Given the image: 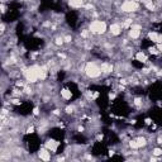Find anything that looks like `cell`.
Masks as SVG:
<instances>
[{"mask_svg":"<svg viewBox=\"0 0 162 162\" xmlns=\"http://www.w3.org/2000/svg\"><path fill=\"white\" fill-rule=\"evenodd\" d=\"M39 67L41 65H32L29 67H23L22 75L29 84H36L39 80Z\"/></svg>","mask_w":162,"mask_h":162,"instance_id":"6da1fadb","label":"cell"},{"mask_svg":"<svg viewBox=\"0 0 162 162\" xmlns=\"http://www.w3.org/2000/svg\"><path fill=\"white\" fill-rule=\"evenodd\" d=\"M88 29L90 30V33L94 36H103V34H105V32L108 30V24L105 20L94 19L89 23Z\"/></svg>","mask_w":162,"mask_h":162,"instance_id":"7a4b0ae2","label":"cell"},{"mask_svg":"<svg viewBox=\"0 0 162 162\" xmlns=\"http://www.w3.org/2000/svg\"><path fill=\"white\" fill-rule=\"evenodd\" d=\"M84 72H85V75H86V77H88V79H99L103 75L101 67L96 62H94V61H90V62L85 63Z\"/></svg>","mask_w":162,"mask_h":162,"instance_id":"3957f363","label":"cell"},{"mask_svg":"<svg viewBox=\"0 0 162 162\" xmlns=\"http://www.w3.org/2000/svg\"><path fill=\"white\" fill-rule=\"evenodd\" d=\"M141 9V5H139L138 1L136 0H124V1L120 4L119 10L122 13H127V14H132L136 13Z\"/></svg>","mask_w":162,"mask_h":162,"instance_id":"277c9868","label":"cell"},{"mask_svg":"<svg viewBox=\"0 0 162 162\" xmlns=\"http://www.w3.org/2000/svg\"><path fill=\"white\" fill-rule=\"evenodd\" d=\"M142 34V25L141 24H132L131 25V28H129L128 30V36H129V38H132V39H138L139 37H141Z\"/></svg>","mask_w":162,"mask_h":162,"instance_id":"5b68a950","label":"cell"},{"mask_svg":"<svg viewBox=\"0 0 162 162\" xmlns=\"http://www.w3.org/2000/svg\"><path fill=\"white\" fill-rule=\"evenodd\" d=\"M123 24L119 23V22H114V23H111L109 25V33L110 36L113 37H118V36H120L122 34V32H123Z\"/></svg>","mask_w":162,"mask_h":162,"instance_id":"8992f818","label":"cell"},{"mask_svg":"<svg viewBox=\"0 0 162 162\" xmlns=\"http://www.w3.org/2000/svg\"><path fill=\"white\" fill-rule=\"evenodd\" d=\"M58 146H60V142L56 141V139H53V138H48L47 141L45 142V147L47 149H50L52 153H56L57 152Z\"/></svg>","mask_w":162,"mask_h":162,"instance_id":"52a82bcc","label":"cell"},{"mask_svg":"<svg viewBox=\"0 0 162 162\" xmlns=\"http://www.w3.org/2000/svg\"><path fill=\"white\" fill-rule=\"evenodd\" d=\"M51 151L50 149H47L46 147H43V148H41L39 151H38V158L39 160H42V161H51V158H52V156H51Z\"/></svg>","mask_w":162,"mask_h":162,"instance_id":"ba28073f","label":"cell"},{"mask_svg":"<svg viewBox=\"0 0 162 162\" xmlns=\"http://www.w3.org/2000/svg\"><path fill=\"white\" fill-rule=\"evenodd\" d=\"M86 1H88V0H67L68 5H70L71 8H74V9H80V8H82L84 5L86 4Z\"/></svg>","mask_w":162,"mask_h":162,"instance_id":"9c48e42d","label":"cell"},{"mask_svg":"<svg viewBox=\"0 0 162 162\" xmlns=\"http://www.w3.org/2000/svg\"><path fill=\"white\" fill-rule=\"evenodd\" d=\"M134 58H136V61L141 62V63H147L148 62V56L146 55L144 51H138L136 53V56H134Z\"/></svg>","mask_w":162,"mask_h":162,"instance_id":"30bf717a","label":"cell"},{"mask_svg":"<svg viewBox=\"0 0 162 162\" xmlns=\"http://www.w3.org/2000/svg\"><path fill=\"white\" fill-rule=\"evenodd\" d=\"M100 67H101V72L105 74V75L111 74L113 70H114V67H113V65H111L110 62H103V63L100 65Z\"/></svg>","mask_w":162,"mask_h":162,"instance_id":"8fae6325","label":"cell"},{"mask_svg":"<svg viewBox=\"0 0 162 162\" xmlns=\"http://www.w3.org/2000/svg\"><path fill=\"white\" fill-rule=\"evenodd\" d=\"M60 94H61V98L63 99V100H71V98H72V93H71V90L70 89H66V88H63V89H61V91H60Z\"/></svg>","mask_w":162,"mask_h":162,"instance_id":"7c38bea8","label":"cell"},{"mask_svg":"<svg viewBox=\"0 0 162 162\" xmlns=\"http://www.w3.org/2000/svg\"><path fill=\"white\" fill-rule=\"evenodd\" d=\"M136 139V142L138 144V148H142V147H146V146L148 144V141H147V138L146 137H142V136H139L137 138H134Z\"/></svg>","mask_w":162,"mask_h":162,"instance_id":"4fadbf2b","label":"cell"},{"mask_svg":"<svg viewBox=\"0 0 162 162\" xmlns=\"http://www.w3.org/2000/svg\"><path fill=\"white\" fill-rule=\"evenodd\" d=\"M63 43H65V38H63L62 36H60V37H56V39H55V45H56L57 47L63 46Z\"/></svg>","mask_w":162,"mask_h":162,"instance_id":"5bb4252c","label":"cell"},{"mask_svg":"<svg viewBox=\"0 0 162 162\" xmlns=\"http://www.w3.org/2000/svg\"><path fill=\"white\" fill-rule=\"evenodd\" d=\"M151 153H152V156H155V157H160V156H162V149L161 148H153Z\"/></svg>","mask_w":162,"mask_h":162,"instance_id":"9a60e30c","label":"cell"},{"mask_svg":"<svg viewBox=\"0 0 162 162\" xmlns=\"http://www.w3.org/2000/svg\"><path fill=\"white\" fill-rule=\"evenodd\" d=\"M148 52L151 53V55H160V51H158V48L157 47H149L148 48Z\"/></svg>","mask_w":162,"mask_h":162,"instance_id":"2e32d148","label":"cell"},{"mask_svg":"<svg viewBox=\"0 0 162 162\" xmlns=\"http://www.w3.org/2000/svg\"><path fill=\"white\" fill-rule=\"evenodd\" d=\"M134 105L138 106V108H141L143 105V99L142 98H136V99H134Z\"/></svg>","mask_w":162,"mask_h":162,"instance_id":"e0dca14e","label":"cell"},{"mask_svg":"<svg viewBox=\"0 0 162 162\" xmlns=\"http://www.w3.org/2000/svg\"><path fill=\"white\" fill-rule=\"evenodd\" d=\"M65 111H66L67 114H74V113H75V106L74 105H68V106H66Z\"/></svg>","mask_w":162,"mask_h":162,"instance_id":"ac0fdd59","label":"cell"},{"mask_svg":"<svg viewBox=\"0 0 162 162\" xmlns=\"http://www.w3.org/2000/svg\"><path fill=\"white\" fill-rule=\"evenodd\" d=\"M65 43H71L72 42V37L71 36H65Z\"/></svg>","mask_w":162,"mask_h":162,"instance_id":"d6986e66","label":"cell"},{"mask_svg":"<svg viewBox=\"0 0 162 162\" xmlns=\"http://www.w3.org/2000/svg\"><path fill=\"white\" fill-rule=\"evenodd\" d=\"M10 103H12V104H14V105H20V100L19 99H12V100H10Z\"/></svg>","mask_w":162,"mask_h":162,"instance_id":"ffe728a7","label":"cell"},{"mask_svg":"<svg viewBox=\"0 0 162 162\" xmlns=\"http://www.w3.org/2000/svg\"><path fill=\"white\" fill-rule=\"evenodd\" d=\"M34 126H32V127H28V129H27V133L28 134H32V133H34Z\"/></svg>","mask_w":162,"mask_h":162,"instance_id":"44dd1931","label":"cell"},{"mask_svg":"<svg viewBox=\"0 0 162 162\" xmlns=\"http://www.w3.org/2000/svg\"><path fill=\"white\" fill-rule=\"evenodd\" d=\"M33 115H39V108H34L33 109Z\"/></svg>","mask_w":162,"mask_h":162,"instance_id":"7402d4cb","label":"cell"},{"mask_svg":"<svg viewBox=\"0 0 162 162\" xmlns=\"http://www.w3.org/2000/svg\"><path fill=\"white\" fill-rule=\"evenodd\" d=\"M115 99V93H110L109 94V100H114Z\"/></svg>","mask_w":162,"mask_h":162,"instance_id":"603a6c76","label":"cell"},{"mask_svg":"<svg viewBox=\"0 0 162 162\" xmlns=\"http://www.w3.org/2000/svg\"><path fill=\"white\" fill-rule=\"evenodd\" d=\"M158 48V51H160V53H162V43H157V46H156Z\"/></svg>","mask_w":162,"mask_h":162,"instance_id":"cb8c5ba5","label":"cell"},{"mask_svg":"<svg viewBox=\"0 0 162 162\" xmlns=\"http://www.w3.org/2000/svg\"><path fill=\"white\" fill-rule=\"evenodd\" d=\"M4 33H5V23H1V34L4 36Z\"/></svg>","mask_w":162,"mask_h":162,"instance_id":"d4e9b609","label":"cell"},{"mask_svg":"<svg viewBox=\"0 0 162 162\" xmlns=\"http://www.w3.org/2000/svg\"><path fill=\"white\" fill-rule=\"evenodd\" d=\"M146 124H147V126H151V124H152V120H151L149 118H147V119H146Z\"/></svg>","mask_w":162,"mask_h":162,"instance_id":"484cf974","label":"cell"}]
</instances>
